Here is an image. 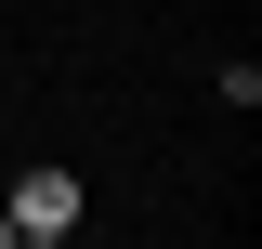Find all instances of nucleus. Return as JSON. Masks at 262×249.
<instances>
[{
    "instance_id": "f257e3e1",
    "label": "nucleus",
    "mask_w": 262,
    "mask_h": 249,
    "mask_svg": "<svg viewBox=\"0 0 262 249\" xmlns=\"http://www.w3.org/2000/svg\"><path fill=\"white\" fill-rule=\"evenodd\" d=\"M0 223H13V249H66L79 223H92V184H79L66 157H39V171H13V197H0Z\"/></svg>"
}]
</instances>
